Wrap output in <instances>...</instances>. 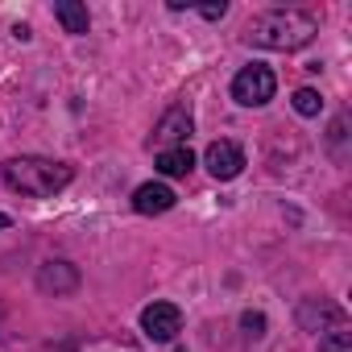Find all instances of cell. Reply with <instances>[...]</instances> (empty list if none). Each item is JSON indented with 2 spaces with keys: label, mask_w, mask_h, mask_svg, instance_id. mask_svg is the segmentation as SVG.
Listing matches in <instances>:
<instances>
[{
  "label": "cell",
  "mask_w": 352,
  "mask_h": 352,
  "mask_svg": "<svg viewBox=\"0 0 352 352\" xmlns=\"http://www.w3.org/2000/svg\"><path fill=\"white\" fill-rule=\"evenodd\" d=\"M319 34V21L302 9H270L245 25V42L261 50H302Z\"/></svg>",
  "instance_id": "obj_1"
},
{
  "label": "cell",
  "mask_w": 352,
  "mask_h": 352,
  "mask_svg": "<svg viewBox=\"0 0 352 352\" xmlns=\"http://www.w3.org/2000/svg\"><path fill=\"white\" fill-rule=\"evenodd\" d=\"M0 179L9 191L25 195V199H50L71 183V166L54 162V157H13L0 166Z\"/></svg>",
  "instance_id": "obj_2"
},
{
  "label": "cell",
  "mask_w": 352,
  "mask_h": 352,
  "mask_svg": "<svg viewBox=\"0 0 352 352\" xmlns=\"http://www.w3.org/2000/svg\"><path fill=\"white\" fill-rule=\"evenodd\" d=\"M274 91H278V79H274V71L261 67V63L236 71V79H232V100L245 104V108H261V104H270Z\"/></svg>",
  "instance_id": "obj_3"
},
{
  "label": "cell",
  "mask_w": 352,
  "mask_h": 352,
  "mask_svg": "<svg viewBox=\"0 0 352 352\" xmlns=\"http://www.w3.org/2000/svg\"><path fill=\"white\" fill-rule=\"evenodd\" d=\"M141 331H145L149 340L166 344V340H174V336L183 331V311L174 307V302H149V307L141 311Z\"/></svg>",
  "instance_id": "obj_4"
},
{
  "label": "cell",
  "mask_w": 352,
  "mask_h": 352,
  "mask_svg": "<svg viewBox=\"0 0 352 352\" xmlns=\"http://www.w3.org/2000/svg\"><path fill=\"white\" fill-rule=\"evenodd\" d=\"M204 162H208V170H212V179L228 183V179H236V174L245 170V149H241L236 141H212L208 153H204Z\"/></svg>",
  "instance_id": "obj_5"
},
{
  "label": "cell",
  "mask_w": 352,
  "mask_h": 352,
  "mask_svg": "<svg viewBox=\"0 0 352 352\" xmlns=\"http://www.w3.org/2000/svg\"><path fill=\"white\" fill-rule=\"evenodd\" d=\"M191 129H195V120H191V112H187V108H170V112L157 120V129H153V141H162L166 149H170V145H187Z\"/></svg>",
  "instance_id": "obj_6"
},
{
  "label": "cell",
  "mask_w": 352,
  "mask_h": 352,
  "mask_svg": "<svg viewBox=\"0 0 352 352\" xmlns=\"http://www.w3.org/2000/svg\"><path fill=\"white\" fill-rule=\"evenodd\" d=\"M174 195L166 183H141L137 191H133V212H141V216H162V212H170L174 208Z\"/></svg>",
  "instance_id": "obj_7"
},
{
  "label": "cell",
  "mask_w": 352,
  "mask_h": 352,
  "mask_svg": "<svg viewBox=\"0 0 352 352\" xmlns=\"http://www.w3.org/2000/svg\"><path fill=\"white\" fill-rule=\"evenodd\" d=\"M38 286H42L46 294H71V290L79 286V270H75L71 261H46V265L38 270Z\"/></svg>",
  "instance_id": "obj_8"
},
{
  "label": "cell",
  "mask_w": 352,
  "mask_h": 352,
  "mask_svg": "<svg viewBox=\"0 0 352 352\" xmlns=\"http://www.w3.org/2000/svg\"><path fill=\"white\" fill-rule=\"evenodd\" d=\"M157 170L166 174V179H187V174L195 170V153L187 145H170L157 153Z\"/></svg>",
  "instance_id": "obj_9"
},
{
  "label": "cell",
  "mask_w": 352,
  "mask_h": 352,
  "mask_svg": "<svg viewBox=\"0 0 352 352\" xmlns=\"http://www.w3.org/2000/svg\"><path fill=\"white\" fill-rule=\"evenodd\" d=\"M54 17H58V25H63L67 34H87V25H91V17H87V9L79 5V0H58V5H54Z\"/></svg>",
  "instance_id": "obj_10"
},
{
  "label": "cell",
  "mask_w": 352,
  "mask_h": 352,
  "mask_svg": "<svg viewBox=\"0 0 352 352\" xmlns=\"http://www.w3.org/2000/svg\"><path fill=\"white\" fill-rule=\"evenodd\" d=\"M319 108H323L319 91H311V87H298V91H294V112H298V116H319Z\"/></svg>",
  "instance_id": "obj_11"
},
{
  "label": "cell",
  "mask_w": 352,
  "mask_h": 352,
  "mask_svg": "<svg viewBox=\"0 0 352 352\" xmlns=\"http://www.w3.org/2000/svg\"><path fill=\"white\" fill-rule=\"evenodd\" d=\"M348 344H352V331L348 327H331V331H323L319 352H348Z\"/></svg>",
  "instance_id": "obj_12"
},
{
  "label": "cell",
  "mask_w": 352,
  "mask_h": 352,
  "mask_svg": "<svg viewBox=\"0 0 352 352\" xmlns=\"http://www.w3.org/2000/svg\"><path fill=\"white\" fill-rule=\"evenodd\" d=\"M241 327H245L249 336H261V331H265V315H257V311H245V315H241Z\"/></svg>",
  "instance_id": "obj_13"
},
{
  "label": "cell",
  "mask_w": 352,
  "mask_h": 352,
  "mask_svg": "<svg viewBox=\"0 0 352 352\" xmlns=\"http://www.w3.org/2000/svg\"><path fill=\"white\" fill-rule=\"evenodd\" d=\"M224 13H228V5H224V0H220V5H204V9H199V17H208V21H220Z\"/></svg>",
  "instance_id": "obj_14"
},
{
  "label": "cell",
  "mask_w": 352,
  "mask_h": 352,
  "mask_svg": "<svg viewBox=\"0 0 352 352\" xmlns=\"http://www.w3.org/2000/svg\"><path fill=\"white\" fill-rule=\"evenodd\" d=\"M5 228H9V216H5V212H0V232H5Z\"/></svg>",
  "instance_id": "obj_15"
}]
</instances>
